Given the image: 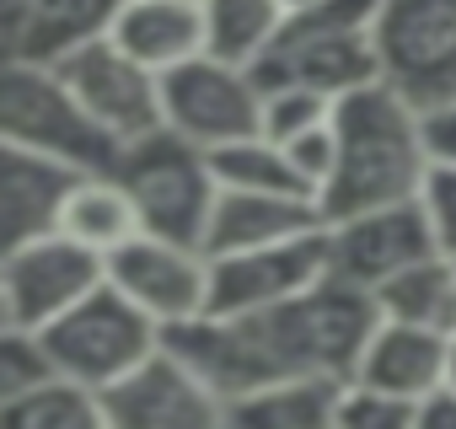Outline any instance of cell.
I'll return each instance as SVG.
<instances>
[{
    "label": "cell",
    "instance_id": "obj_1",
    "mask_svg": "<svg viewBox=\"0 0 456 429\" xmlns=\"http://www.w3.org/2000/svg\"><path fill=\"white\" fill-rule=\"evenodd\" d=\"M338 124V166L322 188V214L328 226L360 209L403 204L419 198L435 161L424 140V113L387 81H370L333 108Z\"/></svg>",
    "mask_w": 456,
    "mask_h": 429
},
{
    "label": "cell",
    "instance_id": "obj_2",
    "mask_svg": "<svg viewBox=\"0 0 456 429\" xmlns=\"http://www.w3.org/2000/svg\"><path fill=\"white\" fill-rule=\"evenodd\" d=\"M376 17L381 0H317L306 12H290L253 76L264 86H317L328 97H349L381 81Z\"/></svg>",
    "mask_w": 456,
    "mask_h": 429
},
{
    "label": "cell",
    "instance_id": "obj_3",
    "mask_svg": "<svg viewBox=\"0 0 456 429\" xmlns=\"http://www.w3.org/2000/svg\"><path fill=\"white\" fill-rule=\"evenodd\" d=\"M0 140L28 145V150L65 161L76 172H113L124 156V145L86 113V102L70 92V81L54 65H33V60H6Z\"/></svg>",
    "mask_w": 456,
    "mask_h": 429
},
{
    "label": "cell",
    "instance_id": "obj_4",
    "mask_svg": "<svg viewBox=\"0 0 456 429\" xmlns=\"http://www.w3.org/2000/svg\"><path fill=\"white\" fill-rule=\"evenodd\" d=\"M113 172L134 193L145 231L204 247L209 214H215V198H220V177H215V161H209L204 145H193L188 134L161 124V129L129 140Z\"/></svg>",
    "mask_w": 456,
    "mask_h": 429
},
{
    "label": "cell",
    "instance_id": "obj_5",
    "mask_svg": "<svg viewBox=\"0 0 456 429\" xmlns=\"http://www.w3.org/2000/svg\"><path fill=\"white\" fill-rule=\"evenodd\" d=\"M38 333H44V349H49L54 370L76 376V381H86L97 392L124 381L167 338V328L145 306H134L118 285H97L86 301H76L65 317H54Z\"/></svg>",
    "mask_w": 456,
    "mask_h": 429
},
{
    "label": "cell",
    "instance_id": "obj_6",
    "mask_svg": "<svg viewBox=\"0 0 456 429\" xmlns=\"http://www.w3.org/2000/svg\"><path fill=\"white\" fill-rule=\"evenodd\" d=\"M108 285V258L65 231L0 247V328H49L76 301Z\"/></svg>",
    "mask_w": 456,
    "mask_h": 429
},
{
    "label": "cell",
    "instance_id": "obj_7",
    "mask_svg": "<svg viewBox=\"0 0 456 429\" xmlns=\"http://www.w3.org/2000/svg\"><path fill=\"white\" fill-rule=\"evenodd\" d=\"M376 60L419 113L456 102V0H381Z\"/></svg>",
    "mask_w": 456,
    "mask_h": 429
},
{
    "label": "cell",
    "instance_id": "obj_8",
    "mask_svg": "<svg viewBox=\"0 0 456 429\" xmlns=\"http://www.w3.org/2000/svg\"><path fill=\"white\" fill-rule=\"evenodd\" d=\"M161 108H167V129L215 150L264 129V81L248 65H232L204 49L161 76Z\"/></svg>",
    "mask_w": 456,
    "mask_h": 429
},
{
    "label": "cell",
    "instance_id": "obj_9",
    "mask_svg": "<svg viewBox=\"0 0 456 429\" xmlns=\"http://www.w3.org/2000/svg\"><path fill=\"white\" fill-rule=\"evenodd\" d=\"M54 70L70 81V92L86 102V113H92L118 145H129V140H140V134H151V129L167 124V108H161V70H151L145 60H134L113 33L81 44V49L65 54Z\"/></svg>",
    "mask_w": 456,
    "mask_h": 429
},
{
    "label": "cell",
    "instance_id": "obj_10",
    "mask_svg": "<svg viewBox=\"0 0 456 429\" xmlns=\"http://www.w3.org/2000/svg\"><path fill=\"white\" fill-rule=\"evenodd\" d=\"M108 402V429H215L225 424V397L177 354L161 349L140 360L124 381L102 392Z\"/></svg>",
    "mask_w": 456,
    "mask_h": 429
},
{
    "label": "cell",
    "instance_id": "obj_11",
    "mask_svg": "<svg viewBox=\"0 0 456 429\" xmlns=\"http://www.w3.org/2000/svg\"><path fill=\"white\" fill-rule=\"evenodd\" d=\"M429 253H445V247L435 237L424 193L403 198V204L344 214V221L328 226V263H333V274L349 279V285H365V290L387 285L392 274H403L408 263H419Z\"/></svg>",
    "mask_w": 456,
    "mask_h": 429
},
{
    "label": "cell",
    "instance_id": "obj_12",
    "mask_svg": "<svg viewBox=\"0 0 456 429\" xmlns=\"http://www.w3.org/2000/svg\"><path fill=\"white\" fill-rule=\"evenodd\" d=\"M328 274H333L328 226L290 237V242L248 247V253H220L209 258V312H264V306L306 295Z\"/></svg>",
    "mask_w": 456,
    "mask_h": 429
},
{
    "label": "cell",
    "instance_id": "obj_13",
    "mask_svg": "<svg viewBox=\"0 0 456 429\" xmlns=\"http://www.w3.org/2000/svg\"><path fill=\"white\" fill-rule=\"evenodd\" d=\"M108 285H118L134 306H145L161 328L209 312V253L193 242H172L140 231L118 253H108Z\"/></svg>",
    "mask_w": 456,
    "mask_h": 429
},
{
    "label": "cell",
    "instance_id": "obj_14",
    "mask_svg": "<svg viewBox=\"0 0 456 429\" xmlns=\"http://www.w3.org/2000/svg\"><path fill=\"white\" fill-rule=\"evenodd\" d=\"M124 0H0L6 60L60 65L92 38H108Z\"/></svg>",
    "mask_w": 456,
    "mask_h": 429
},
{
    "label": "cell",
    "instance_id": "obj_15",
    "mask_svg": "<svg viewBox=\"0 0 456 429\" xmlns=\"http://www.w3.org/2000/svg\"><path fill=\"white\" fill-rule=\"evenodd\" d=\"M328 214L312 193H253V188H220L209 231H204V253H248V247H269V242H290L306 231H322Z\"/></svg>",
    "mask_w": 456,
    "mask_h": 429
},
{
    "label": "cell",
    "instance_id": "obj_16",
    "mask_svg": "<svg viewBox=\"0 0 456 429\" xmlns=\"http://www.w3.org/2000/svg\"><path fill=\"white\" fill-rule=\"evenodd\" d=\"M76 177H81L76 166L6 140V150H0V247L60 231V209H65V193L76 188Z\"/></svg>",
    "mask_w": 456,
    "mask_h": 429
},
{
    "label": "cell",
    "instance_id": "obj_17",
    "mask_svg": "<svg viewBox=\"0 0 456 429\" xmlns=\"http://www.w3.org/2000/svg\"><path fill=\"white\" fill-rule=\"evenodd\" d=\"M451 338L456 333L381 317L370 344H365V354H360V365H354V381H370L381 392H397V397L419 402L451 376Z\"/></svg>",
    "mask_w": 456,
    "mask_h": 429
},
{
    "label": "cell",
    "instance_id": "obj_18",
    "mask_svg": "<svg viewBox=\"0 0 456 429\" xmlns=\"http://www.w3.org/2000/svg\"><path fill=\"white\" fill-rule=\"evenodd\" d=\"M113 38L167 76L172 65L204 54V6L199 0H124Z\"/></svg>",
    "mask_w": 456,
    "mask_h": 429
},
{
    "label": "cell",
    "instance_id": "obj_19",
    "mask_svg": "<svg viewBox=\"0 0 456 429\" xmlns=\"http://www.w3.org/2000/svg\"><path fill=\"white\" fill-rule=\"evenodd\" d=\"M60 231L108 258V253H118L124 242H134V237L145 231V221H140V204H134V193L124 188L118 172H81L76 188L65 193Z\"/></svg>",
    "mask_w": 456,
    "mask_h": 429
},
{
    "label": "cell",
    "instance_id": "obj_20",
    "mask_svg": "<svg viewBox=\"0 0 456 429\" xmlns=\"http://www.w3.org/2000/svg\"><path fill=\"white\" fill-rule=\"evenodd\" d=\"M344 381L333 376H280L225 408V424L242 429H333Z\"/></svg>",
    "mask_w": 456,
    "mask_h": 429
},
{
    "label": "cell",
    "instance_id": "obj_21",
    "mask_svg": "<svg viewBox=\"0 0 456 429\" xmlns=\"http://www.w3.org/2000/svg\"><path fill=\"white\" fill-rule=\"evenodd\" d=\"M376 306H381V317L456 333V258L451 253H429V258L408 263L403 274L376 285Z\"/></svg>",
    "mask_w": 456,
    "mask_h": 429
},
{
    "label": "cell",
    "instance_id": "obj_22",
    "mask_svg": "<svg viewBox=\"0 0 456 429\" xmlns=\"http://www.w3.org/2000/svg\"><path fill=\"white\" fill-rule=\"evenodd\" d=\"M204 6V49L232 60V65H258L280 28H285V0H199Z\"/></svg>",
    "mask_w": 456,
    "mask_h": 429
},
{
    "label": "cell",
    "instance_id": "obj_23",
    "mask_svg": "<svg viewBox=\"0 0 456 429\" xmlns=\"http://www.w3.org/2000/svg\"><path fill=\"white\" fill-rule=\"evenodd\" d=\"M6 429H108V402L76 376H49L44 386L0 402Z\"/></svg>",
    "mask_w": 456,
    "mask_h": 429
},
{
    "label": "cell",
    "instance_id": "obj_24",
    "mask_svg": "<svg viewBox=\"0 0 456 429\" xmlns=\"http://www.w3.org/2000/svg\"><path fill=\"white\" fill-rule=\"evenodd\" d=\"M209 161H215V177H220V188H253V193H312L306 188V177L296 172V161H290V150L274 140V134H242V140H232V145H215L209 150ZM317 198V193H312ZM322 204V198H317Z\"/></svg>",
    "mask_w": 456,
    "mask_h": 429
},
{
    "label": "cell",
    "instance_id": "obj_25",
    "mask_svg": "<svg viewBox=\"0 0 456 429\" xmlns=\"http://www.w3.org/2000/svg\"><path fill=\"white\" fill-rule=\"evenodd\" d=\"M419 424V402L397 397V392H381L370 381H344L338 392V418L333 429H413Z\"/></svg>",
    "mask_w": 456,
    "mask_h": 429
},
{
    "label": "cell",
    "instance_id": "obj_26",
    "mask_svg": "<svg viewBox=\"0 0 456 429\" xmlns=\"http://www.w3.org/2000/svg\"><path fill=\"white\" fill-rule=\"evenodd\" d=\"M49 376H60V370H54V360L44 349V333H33V328H0V402L44 386Z\"/></svg>",
    "mask_w": 456,
    "mask_h": 429
},
{
    "label": "cell",
    "instance_id": "obj_27",
    "mask_svg": "<svg viewBox=\"0 0 456 429\" xmlns=\"http://www.w3.org/2000/svg\"><path fill=\"white\" fill-rule=\"evenodd\" d=\"M338 97L317 92V86H264V134L274 140H296L301 129L333 118Z\"/></svg>",
    "mask_w": 456,
    "mask_h": 429
},
{
    "label": "cell",
    "instance_id": "obj_28",
    "mask_svg": "<svg viewBox=\"0 0 456 429\" xmlns=\"http://www.w3.org/2000/svg\"><path fill=\"white\" fill-rule=\"evenodd\" d=\"M280 145L290 150V161H296V172L306 177V188L322 198V188H328V177H333V166H338V124L322 118V124H312V129H301L296 140H280Z\"/></svg>",
    "mask_w": 456,
    "mask_h": 429
},
{
    "label": "cell",
    "instance_id": "obj_29",
    "mask_svg": "<svg viewBox=\"0 0 456 429\" xmlns=\"http://www.w3.org/2000/svg\"><path fill=\"white\" fill-rule=\"evenodd\" d=\"M424 204H429V221L445 253H456V166H435L424 182Z\"/></svg>",
    "mask_w": 456,
    "mask_h": 429
},
{
    "label": "cell",
    "instance_id": "obj_30",
    "mask_svg": "<svg viewBox=\"0 0 456 429\" xmlns=\"http://www.w3.org/2000/svg\"><path fill=\"white\" fill-rule=\"evenodd\" d=\"M424 140L435 166H456V102H440L424 113Z\"/></svg>",
    "mask_w": 456,
    "mask_h": 429
},
{
    "label": "cell",
    "instance_id": "obj_31",
    "mask_svg": "<svg viewBox=\"0 0 456 429\" xmlns=\"http://www.w3.org/2000/svg\"><path fill=\"white\" fill-rule=\"evenodd\" d=\"M419 429H456V386L440 381L429 397H419Z\"/></svg>",
    "mask_w": 456,
    "mask_h": 429
},
{
    "label": "cell",
    "instance_id": "obj_32",
    "mask_svg": "<svg viewBox=\"0 0 456 429\" xmlns=\"http://www.w3.org/2000/svg\"><path fill=\"white\" fill-rule=\"evenodd\" d=\"M306 6H317V0H285V12H306Z\"/></svg>",
    "mask_w": 456,
    "mask_h": 429
},
{
    "label": "cell",
    "instance_id": "obj_33",
    "mask_svg": "<svg viewBox=\"0 0 456 429\" xmlns=\"http://www.w3.org/2000/svg\"><path fill=\"white\" fill-rule=\"evenodd\" d=\"M451 386H456V338H451V376H445Z\"/></svg>",
    "mask_w": 456,
    "mask_h": 429
}]
</instances>
